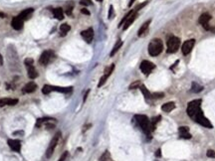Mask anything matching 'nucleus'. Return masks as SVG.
Wrapping results in <instances>:
<instances>
[{
    "label": "nucleus",
    "mask_w": 215,
    "mask_h": 161,
    "mask_svg": "<svg viewBox=\"0 0 215 161\" xmlns=\"http://www.w3.org/2000/svg\"><path fill=\"white\" fill-rule=\"evenodd\" d=\"M187 115H189L190 118H192L194 121H196L197 123L202 125V126L207 127V128L213 127V125L208 120V118H206L203 115V111L201 109V100H194L188 104Z\"/></svg>",
    "instance_id": "nucleus-1"
},
{
    "label": "nucleus",
    "mask_w": 215,
    "mask_h": 161,
    "mask_svg": "<svg viewBox=\"0 0 215 161\" xmlns=\"http://www.w3.org/2000/svg\"><path fill=\"white\" fill-rule=\"evenodd\" d=\"M134 120L138 123V126L142 128V130L147 134L149 138L151 137V121H149V117L147 115H134Z\"/></svg>",
    "instance_id": "nucleus-2"
},
{
    "label": "nucleus",
    "mask_w": 215,
    "mask_h": 161,
    "mask_svg": "<svg viewBox=\"0 0 215 161\" xmlns=\"http://www.w3.org/2000/svg\"><path fill=\"white\" fill-rule=\"evenodd\" d=\"M163 50V44L162 41L158 38L151 40V42L149 44V54L152 57H156L162 52Z\"/></svg>",
    "instance_id": "nucleus-3"
},
{
    "label": "nucleus",
    "mask_w": 215,
    "mask_h": 161,
    "mask_svg": "<svg viewBox=\"0 0 215 161\" xmlns=\"http://www.w3.org/2000/svg\"><path fill=\"white\" fill-rule=\"evenodd\" d=\"M72 87H67V88H63V87H57V86H50V85H45L42 89V93L44 95H48L51 91H59V93H71L72 91Z\"/></svg>",
    "instance_id": "nucleus-4"
},
{
    "label": "nucleus",
    "mask_w": 215,
    "mask_h": 161,
    "mask_svg": "<svg viewBox=\"0 0 215 161\" xmlns=\"http://www.w3.org/2000/svg\"><path fill=\"white\" fill-rule=\"evenodd\" d=\"M179 46H180V39L175 36H171L168 40H167V49L166 52L168 54L175 53L178 50Z\"/></svg>",
    "instance_id": "nucleus-5"
},
{
    "label": "nucleus",
    "mask_w": 215,
    "mask_h": 161,
    "mask_svg": "<svg viewBox=\"0 0 215 161\" xmlns=\"http://www.w3.org/2000/svg\"><path fill=\"white\" fill-rule=\"evenodd\" d=\"M33 63H34V61L31 58H27V59H25V61H24V64H25L27 68V72H28V77L32 80L36 79L38 77V72L35 69Z\"/></svg>",
    "instance_id": "nucleus-6"
},
{
    "label": "nucleus",
    "mask_w": 215,
    "mask_h": 161,
    "mask_svg": "<svg viewBox=\"0 0 215 161\" xmlns=\"http://www.w3.org/2000/svg\"><path fill=\"white\" fill-rule=\"evenodd\" d=\"M60 136H61V132H60V131H58V132L54 135L53 139L51 140L50 144H49V146H48V149H47V151H46V157L47 158H50L51 156H52L53 152H54V150H55L56 146H57V143L60 139Z\"/></svg>",
    "instance_id": "nucleus-7"
},
{
    "label": "nucleus",
    "mask_w": 215,
    "mask_h": 161,
    "mask_svg": "<svg viewBox=\"0 0 215 161\" xmlns=\"http://www.w3.org/2000/svg\"><path fill=\"white\" fill-rule=\"evenodd\" d=\"M55 57V54L52 50H47L44 51L42 53V55L40 56V59H39V63L41 65H48Z\"/></svg>",
    "instance_id": "nucleus-8"
},
{
    "label": "nucleus",
    "mask_w": 215,
    "mask_h": 161,
    "mask_svg": "<svg viewBox=\"0 0 215 161\" xmlns=\"http://www.w3.org/2000/svg\"><path fill=\"white\" fill-rule=\"evenodd\" d=\"M140 68V71H142L145 76H149V73L155 68V65H154L153 63L147 61V60H144V61L142 62Z\"/></svg>",
    "instance_id": "nucleus-9"
},
{
    "label": "nucleus",
    "mask_w": 215,
    "mask_h": 161,
    "mask_svg": "<svg viewBox=\"0 0 215 161\" xmlns=\"http://www.w3.org/2000/svg\"><path fill=\"white\" fill-rule=\"evenodd\" d=\"M114 69H115V65L112 64L110 67H108V68L106 69V71H105V74L103 75V77L100 79V82H99V85L98 87L99 88H101V87L103 86V85L105 84V83L107 82V80L109 79V77L112 75V73L114 72Z\"/></svg>",
    "instance_id": "nucleus-10"
},
{
    "label": "nucleus",
    "mask_w": 215,
    "mask_h": 161,
    "mask_svg": "<svg viewBox=\"0 0 215 161\" xmlns=\"http://www.w3.org/2000/svg\"><path fill=\"white\" fill-rule=\"evenodd\" d=\"M195 44V40L194 39H189L187 41L184 42V44L182 45V54L183 55H188L192 51Z\"/></svg>",
    "instance_id": "nucleus-11"
},
{
    "label": "nucleus",
    "mask_w": 215,
    "mask_h": 161,
    "mask_svg": "<svg viewBox=\"0 0 215 161\" xmlns=\"http://www.w3.org/2000/svg\"><path fill=\"white\" fill-rule=\"evenodd\" d=\"M210 20H211L210 14H208V13H203V14H201L200 17H199L198 22H199V24H201V25L204 27V29H206V30H210V27L208 26V22H209Z\"/></svg>",
    "instance_id": "nucleus-12"
},
{
    "label": "nucleus",
    "mask_w": 215,
    "mask_h": 161,
    "mask_svg": "<svg viewBox=\"0 0 215 161\" xmlns=\"http://www.w3.org/2000/svg\"><path fill=\"white\" fill-rule=\"evenodd\" d=\"M81 36L83 37V39L87 42V43H91L94 39V30L93 28H88L86 30L82 31Z\"/></svg>",
    "instance_id": "nucleus-13"
},
{
    "label": "nucleus",
    "mask_w": 215,
    "mask_h": 161,
    "mask_svg": "<svg viewBox=\"0 0 215 161\" xmlns=\"http://www.w3.org/2000/svg\"><path fill=\"white\" fill-rule=\"evenodd\" d=\"M23 24H24V21L22 19H20L18 16L14 17L12 19V21H11V26H12V28L15 29V30H21V29L23 28Z\"/></svg>",
    "instance_id": "nucleus-14"
},
{
    "label": "nucleus",
    "mask_w": 215,
    "mask_h": 161,
    "mask_svg": "<svg viewBox=\"0 0 215 161\" xmlns=\"http://www.w3.org/2000/svg\"><path fill=\"white\" fill-rule=\"evenodd\" d=\"M8 145L12 150L16 151V152H20V149H21V142L18 139H8Z\"/></svg>",
    "instance_id": "nucleus-15"
},
{
    "label": "nucleus",
    "mask_w": 215,
    "mask_h": 161,
    "mask_svg": "<svg viewBox=\"0 0 215 161\" xmlns=\"http://www.w3.org/2000/svg\"><path fill=\"white\" fill-rule=\"evenodd\" d=\"M136 12L138 11H136V10H133V12H131V14L129 15V18H127V20H125V22L124 23V27H123V29L124 30H127V28H129V26L133 24V22L136 20V16H138V14H136Z\"/></svg>",
    "instance_id": "nucleus-16"
},
{
    "label": "nucleus",
    "mask_w": 215,
    "mask_h": 161,
    "mask_svg": "<svg viewBox=\"0 0 215 161\" xmlns=\"http://www.w3.org/2000/svg\"><path fill=\"white\" fill-rule=\"evenodd\" d=\"M179 136L184 139H190L191 134L189 133V128L187 126H180L179 127Z\"/></svg>",
    "instance_id": "nucleus-17"
},
{
    "label": "nucleus",
    "mask_w": 215,
    "mask_h": 161,
    "mask_svg": "<svg viewBox=\"0 0 215 161\" xmlns=\"http://www.w3.org/2000/svg\"><path fill=\"white\" fill-rule=\"evenodd\" d=\"M18 104L17 98H0V106H15Z\"/></svg>",
    "instance_id": "nucleus-18"
},
{
    "label": "nucleus",
    "mask_w": 215,
    "mask_h": 161,
    "mask_svg": "<svg viewBox=\"0 0 215 161\" xmlns=\"http://www.w3.org/2000/svg\"><path fill=\"white\" fill-rule=\"evenodd\" d=\"M151 20H147V22H144V23L142 24V27L140 28V30H138V37H142L143 35H145L147 33V30H149V24H151Z\"/></svg>",
    "instance_id": "nucleus-19"
},
{
    "label": "nucleus",
    "mask_w": 215,
    "mask_h": 161,
    "mask_svg": "<svg viewBox=\"0 0 215 161\" xmlns=\"http://www.w3.org/2000/svg\"><path fill=\"white\" fill-rule=\"evenodd\" d=\"M36 89H37V85H36L34 82H30L23 88V93H34L36 91Z\"/></svg>",
    "instance_id": "nucleus-20"
},
{
    "label": "nucleus",
    "mask_w": 215,
    "mask_h": 161,
    "mask_svg": "<svg viewBox=\"0 0 215 161\" xmlns=\"http://www.w3.org/2000/svg\"><path fill=\"white\" fill-rule=\"evenodd\" d=\"M33 11H34V9L33 8H27V9H25V10L22 11V12L18 15V17H19L20 19L23 20V21H25V20H27L29 17H30V15L33 13Z\"/></svg>",
    "instance_id": "nucleus-21"
},
{
    "label": "nucleus",
    "mask_w": 215,
    "mask_h": 161,
    "mask_svg": "<svg viewBox=\"0 0 215 161\" xmlns=\"http://www.w3.org/2000/svg\"><path fill=\"white\" fill-rule=\"evenodd\" d=\"M174 108H175V104L172 102H166V104H162V106H161V109H162L164 113H170V111H172Z\"/></svg>",
    "instance_id": "nucleus-22"
},
{
    "label": "nucleus",
    "mask_w": 215,
    "mask_h": 161,
    "mask_svg": "<svg viewBox=\"0 0 215 161\" xmlns=\"http://www.w3.org/2000/svg\"><path fill=\"white\" fill-rule=\"evenodd\" d=\"M53 120H55L54 118H51V117H42V118H39V119H37V121H36V127H40L42 124H46L48 123V122L50 121H53Z\"/></svg>",
    "instance_id": "nucleus-23"
},
{
    "label": "nucleus",
    "mask_w": 215,
    "mask_h": 161,
    "mask_svg": "<svg viewBox=\"0 0 215 161\" xmlns=\"http://www.w3.org/2000/svg\"><path fill=\"white\" fill-rule=\"evenodd\" d=\"M54 16L57 18L58 20H63L64 19V12H63V9L61 7H58L53 10Z\"/></svg>",
    "instance_id": "nucleus-24"
},
{
    "label": "nucleus",
    "mask_w": 215,
    "mask_h": 161,
    "mask_svg": "<svg viewBox=\"0 0 215 161\" xmlns=\"http://www.w3.org/2000/svg\"><path fill=\"white\" fill-rule=\"evenodd\" d=\"M73 8H74V2L73 1H69L66 3L65 5V11H66L67 15H72V12H73Z\"/></svg>",
    "instance_id": "nucleus-25"
},
{
    "label": "nucleus",
    "mask_w": 215,
    "mask_h": 161,
    "mask_svg": "<svg viewBox=\"0 0 215 161\" xmlns=\"http://www.w3.org/2000/svg\"><path fill=\"white\" fill-rule=\"evenodd\" d=\"M140 89L142 91V95L144 96V98H147V100H149V98H151V93H149V91L147 89V87H145V86H143V85H140Z\"/></svg>",
    "instance_id": "nucleus-26"
},
{
    "label": "nucleus",
    "mask_w": 215,
    "mask_h": 161,
    "mask_svg": "<svg viewBox=\"0 0 215 161\" xmlns=\"http://www.w3.org/2000/svg\"><path fill=\"white\" fill-rule=\"evenodd\" d=\"M100 161H115V160L112 158L111 153L109 151H105L102 154V156L100 157Z\"/></svg>",
    "instance_id": "nucleus-27"
},
{
    "label": "nucleus",
    "mask_w": 215,
    "mask_h": 161,
    "mask_svg": "<svg viewBox=\"0 0 215 161\" xmlns=\"http://www.w3.org/2000/svg\"><path fill=\"white\" fill-rule=\"evenodd\" d=\"M122 45H123V41H121V40H118V42L116 43V45H115V47L113 48V50H112V52H111V54H110V56L111 57H113L115 54L118 52V50L121 49V47H122Z\"/></svg>",
    "instance_id": "nucleus-28"
},
{
    "label": "nucleus",
    "mask_w": 215,
    "mask_h": 161,
    "mask_svg": "<svg viewBox=\"0 0 215 161\" xmlns=\"http://www.w3.org/2000/svg\"><path fill=\"white\" fill-rule=\"evenodd\" d=\"M160 119H161V116H160V115L155 116V117H153V118L151 119V130H152V131H153L154 129H155L156 124H157L158 122L160 121Z\"/></svg>",
    "instance_id": "nucleus-29"
},
{
    "label": "nucleus",
    "mask_w": 215,
    "mask_h": 161,
    "mask_svg": "<svg viewBox=\"0 0 215 161\" xmlns=\"http://www.w3.org/2000/svg\"><path fill=\"white\" fill-rule=\"evenodd\" d=\"M70 29H71V27H70V25H68V24H62L61 25V27H60V31H61V35H66L67 33L70 31Z\"/></svg>",
    "instance_id": "nucleus-30"
},
{
    "label": "nucleus",
    "mask_w": 215,
    "mask_h": 161,
    "mask_svg": "<svg viewBox=\"0 0 215 161\" xmlns=\"http://www.w3.org/2000/svg\"><path fill=\"white\" fill-rule=\"evenodd\" d=\"M203 89V87L198 85L197 83H192V86H191V91L193 93H200L201 91Z\"/></svg>",
    "instance_id": "nucleus-31"
},
{
    "label": "nucleus",
    "mask_w": 215,
    "mask_h": 161,
    "mask_svg": "<svg viewBox=\"0 0 215 161\" xmlns=\"http://www.w3.org/2000/svg\"><path fill=\"white\" fill-rule=\"evenodd\" d=\"M131 12H133V10H131V11H129V13H127V14L125 15V17L123 18V19H122V21H121V22H120V24H118V27H121V26H123V25H124V23H125V20H127V18H129V15L131 14Z\"/></svg>",
    "instance_id": "nucleus-32"
},
{
    "label": "nucleus",
    "mask_w": 215,
    "mask_h": 161,
    "mask_svg": "<svg viewBox=\"0 0 215 161\" xmlns=\"http://www.w3.org/2000/svg\"><path fill=\"white\" fill-rule=\"evenodd\" d=\"M164 97L163 93H153L151 95V98H162Z\"/></svg>",
    "instance_id": "nucleus-33"
},
{
    "label": "nucleus",
    "mask_w": 215,
    "mask_h": 161,
    "mask_svg": "<svg viewBox=\"0 0 215 161\" xmlns=\"http://www.w3.org/2000/svg\"><path fill=\"white\" fill-rule=\"evenodd\" d=\"M80 4L84 6H90V5H93V2H92L91 0H81Z\"/></svg>",
    "instance_id": "nucleus-34"
},
{
    "label": "nucleus",
    "mask_w": 215,
    "mask_h": 161,
    "mask_svg": "<svg viewBox=\"0 0 215 161\" xmlns=\"http://www.w3.org/2000/svg\"><path fill=\"white\" fill-rule=\"evenodd\" d=\"M140 80H136V82L133 83V84L129 86V89H136V88H140Z\"/></svg>",
    "instance_id": "nucleus-35"
},
{
    "label": "nucleus",
    "mask_w": 215,
    "mask_h": 161,
    "mask_svg": "<svg viewBox=\"0 0 215 161\" xmlns=\"http://www.w3.org/2000/svg\"><path fill=\"white\" fill-rule=\"evenodd\" d=\"M206 155H207V157L215 158V151L214 150H211V149H209V150H207V153H206Z\"/></svg>",
    "instance_id": "nucleus-36"
},
{
    "label": "nucleus",
    "mask_w": 215,
    "mask_h": 161,
    "mask_svg": "<svg viewBox=\"0 0 215 161\" xmlns=\"http://www.w3.org/2000/svg\"><path fill=\"white\" fill-rule=\"evenodd\" d=\"M68 155H69L68 151H65L64 153H63L62 155L60 156V158H59V161H65V160L67 159V157H68Z\"/></svg>",
    "instance_id": "nucleus-37"
},
{
    "label": "nucleus",
    "mask_w": 215,
    "mask_h": 161,
    "mask_svg": "<svg viewBox=\"0 0 215 161\" xmlns=\"http://www.w3.org/2000/svg\"><path fill=\"white\" fill-rule=\"evenodd\" d=\"M113 15H114V7L113 5L110 6V11H109V19H112L113 18Z\"/></svg>",
    "instance_id": "nucleus-38"
},
{
    "label": "nucleus",
    "mask_w": 215,
    "mask_h": 161,
    "mask_svg": "<svg viewBox=\"0 0 215 161\" xmlns=\"http://www.w3.org/2000/svg\"><path fill=\"white\" fill-rule=\"evenodd\" d=\"M81 12L83 13V14H86V15H90V11L87 10L86 8H83L82 10H81Z\"/></svg>",
    "instance_id": "nucleus-39"
},
{
    "label": "nucleus",
    "mask_w": 215,
    "mask_h": 161,
    "mask_svg": "<svg viewBox=\"0 0 215 161\" xmlns=\"http://www.w3.org/2000/svg\"><path fill=\"white\" fill-rule=\"evenodd\" d=\"M155 156H156V157H161V150H160V149H157V150H156Z\"/></svg>",
    "instance_id": "nucleus-40"
},
{
    "label": "nucleus",
    "mask_w": 215,
    "mask_h": 161,
    "mask_svg": "<svg viewBox=\"0 0 215 161\" xmlns=\"http://www.w3.org/2000/svg\"><path fill=\"white\" fill-rule=\"evenodd\" d=\"M3 65V57H2V55L0 54V66H2Z\"/></svg>",
    "instance_id": "nucleus-41"
},
{
    "label": "nucleus",
    "mask_w": 215,
    "mask_h": 161,
    "mask_svg": "<svg viewBox=\"0 0 215 161\" xmlns=\"http://www.w3.org/2000/svg\"><path fill=\"white\" fill-rule=\"evenodd\" d=\"M89 93H90V91H87V93H86V95H85V97H84V102H85V100H87V97H88Z\"/></svg>",
    "instance_id": "nucleus-42"
},
{
    "label": "nucleus",
    "mask_w": 215,
    "mask_h": 161,
    "mask_svg": "<svg viewBox=\"0 0 215 161\" xmlns=\"http://www.w3.org/2000/svg\"><path fill=\"white\" fill-rule=\"evenodd\" d=\"M134 1H136V0H131V1H129V7H131V6L133 5Z\"/></svg>",
    "instance_id": "nucleus-43"
},
{
    "label": "nucleus",
    "mask_w": 215,
    "mask_h": 161,
    "mask_svg": "<svg viewBox=\"0 0 215 161\" xmlns=\"http://www.w3.org/2000/svg\"><path fill=\"white\" fill-rule=\"evenodd\" d=\"M5 17V14L4 13H2V12H0V18H4Z\"/></svg>",
    "instance_id": "nucleus-44"
},
{
    "label": "nucleus",
    "mask_w": 215,
    "mask_h": 161,
    "mask_svg": "<svg viewBox=\"0 0 215 161\" xmlns=\"http://www.w3.org/2000/svg\"><path fill=\"white\" fill-rule=\"evenodd\" d=\"M97 1H99V2H101V1H103V0H97Z\"/></svg>",
    "instance_id": "nucleus-45"
}]
</instances>
